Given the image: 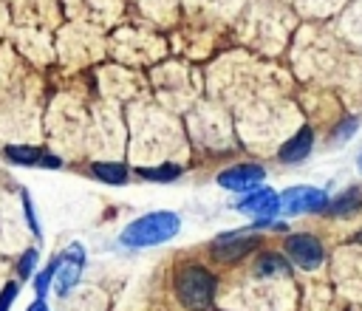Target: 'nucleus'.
<instances>
[{"label":"nucleus","mask_w":362,"mask_h":311,"mask_svg":"<svg viewBox=\"0 0 362 311\" xmlns=\"http://www.w3.org/2000/svg\"><path fill=\"white\" fill-rule=\"evenodd\" d=\"M263 178H266V170L257 167V164H238V167H229V170L218 172V184L223 189H232V192L257 189V184H263Z\"/></svg>","instance_id":"nucleus-6"},{"label":"nucleus","mask_w":362,"mask_h":311,"mask_svg":"<svg viewBox=\"0 0 362 311\" xmlns=\"http://www.w3.org/2000/svg\"><path fill=\"white\" fill-rule=\"evenodd\" d=\"M255 274L257 277H280V274H288V263L280 254H263L255 263Z\"/></svg>","instance_id":"nucleus-11"},{"label":"nucleus","mask_w":362,"mask_h":311,"mask_svg":"<svg viewBox=\"0 0 362 311\" xmlns=\"http://www.w3.org/2000/svg\"><path fill=\"white\" fill-rule=\"evenodd\" d=\"M28 311H51V308L45 305V300H34V303L28 305Z\"/></svg>","instance_id":"nucleus-20"},{"label":"nucleus","mask_w":362,"mask_h":311,"mask_svg":"<svg viewBox=\"0 0 362 311\" xmlns=\"http://www.w3.org/2000/svg\"><path fill=\"white\" fill-rule=\"evenodd\" d=\"M139 175L147 178V181H173V178L181 175V167H175V164H170V167H153V170L150 167H141Z\"/></svg>","instance_id":"nucleus-14"},{"label":"nucleus","mask_w":362,"mask_h":311,"mask_svg":"<svg viewBox=\"0 0 362 311\" xmlns=\"http://www.w3.org/2000/svg\"><path fill=\"white\" fill-rule=\"evenodd\" d=\"M257 243H260L257 235H249V232H226V235H218L212 240V257L221 260V263H235L243 254H249L252 249H257Z\"/></svg>","instance_id":"nucleus-4"},{"label":"nucleus","mask_w":362,"mask_h":311,"mask_svg":"<svg viewBox=\"0 0 362 311\" xmlns=\"http://www.w3.org/2000/svg\"><path fill=\"white\" fill-rule=\"evenodd\" d=\"M54 274H57V260H51V263L37 274V280H34V291H37V297H40V300L48 294V286H51Z\"/></svg>","instance_id":"nucleus-15"},{"label":"nucleus","mask_w":362,"mask_h":311,"mask_svg":"<svg viewBox=\"0 0 362 311\" xmlns=\"http://www.w3.org/2000/svg\"><path fill=\"white\" fill-rule=\"evenodd\" d=\"M82 266H85V249L82 243H71L65 249V254L57 260V294L65 297L76 283H79V274H82Z\"/></svg>","instance_id":"nucleus-5"},{"label":"nucleus","mask_w":362,"mask_h":311,"mask_svg":"<svg viewBox=\"0 0 362 311\" xmlns=\"http://www.w3.org/2000/svg\"><path fill=\"white\" fill-rule=\"evenodd\" d=\"M362 206V192L359 189H348V192H342L337 201H331L325 209L331 212V215H351L354 209H359Z\"/></svg>","instance_id":"nucleus-12"},{"label":"nucleus","mask_w":362,"mask_h":311,"mask_svg":"<svg viewBox=\"0 0 362 311\" xmlns=\"http://www.w3.org/2000/svg\"><path fill=\"white\" fill-rule=\"evenodd\" d=\"M311 144H314V133H311V127H300V130L280 147V161H286V164H297V161H303V158L311 153Z\"/></svg>","instance_id":"nucleus-9"},{"label":"nucleus","mask_w":362,"mask_h":311,"mask_svg":"<svg viewBox=\"0 0 362 311\" xmlns=\"http://www.w3.org/2000/svg\"><path fill=\"white\" fill-rule=\"evenodd\" d=\"M328 206V195L317 187H291L280 195V209L286 215H303V212H320Z\"/></svg>","instance_id":"nucleus-3"},{"label":"nucleus","mask_w":362,"mask_h":311,"mask_svg":"<svg viewBox=\"0 0 362 311\" xmlns=\"http://www.w3.org/2000/svg\"><path fill=\"white\" fill-rule=\"evenodd\" d=\"M238 209L252 215V218H257V221H269V218H274L280 212V195L274 189H255L238 204Z\"/></svg>","instance_id":"nucleus-8"},{"label":"nucleus","mask_w":362,"mask_h":311,"mask_svg":"<svg viewBox=\"0 0 362 311\" xmlns=\"http://www.w3.org/2000/svg\"><path fill=\"white\" fill-rule=\"evenodd\" d=\"M37 257H40V254H37V249H28V252L23 254V260H20V274H23V277H31Z\"/></svg>","instance_id":"nucleus-16"},{"label":"nucleus","mask_w":362,"mask_h":311,"mask_svg":"<svg viewBox=\"0 0 362 311\" xmlns=\"http://www.w3.org/2000/svg\"><path fill=\"white\" fill-rule=\"evenodd\" d=\"M23 204H25V215H28V226L34 229V235L40 237V226H37V218H34V209H31V198L28 192H23Z\"/></svg>","instance_id":"nucleus-19"},{"label":"nucleus","mask_w":362,"mask_h":311,"mask_svg":"<svg viewBox=\"0 0 362 311\" xmlns=\"http://www.w3.org/2000/svg\"><path fill=\"white\" fill-rule=\"evenodd\" d=\"M181 229V218L175 212H147L136 218L124 232H122V246L127 249H144V246H158L175 237Z\"/></svg>","instance_id":"nucleus-1"},{"label":"nucleus","mask_w":362,"mask_h":311,"mask_svg":"<svg viewBox=\"0 0 362 311\" xmlns=\"http://www.w3.org/2000/svg\"><path fill=\"white\" fill-rule=\"evenodd\" d=\"M14 297H17V286L14 283H6L3 291H0V311H8L11 303H14Z\"/></svg>","instance_id":"nucleus-17"},{"label":"nucleus","mask_w":362,"mask_h":311,"mask_svg":"<svg viewBox=\"0 0 362 311\" xmlns=\"http://www.w3.org/2000/svg\"><path fill=\"white\" fill-rule=\"evenodd\" d=\"M356 124H359L356 119H345V122H342V124L334 130V139H337V141H342L348 133H354V130H356Z\"/></svg>","instance_id":"nucleus-18"},{"label":"nucleus","mask_w":362,"mask_h":311,"mask_svg":"<svg viewBox=\"0 0 362 311\" xmlns=\"http://www.w3.org/2000/svg\"><path fill=\"white\" fill-rule=\"evenodd\" d=\"M356 164H359V170H362V153H359V156H356Z\"/></svg>","instance_id":"nucleus-21"},{"label":"nucleus","mask_w":362,"mask_h":311,"mask_svg":"<svg viewBox=\"0 0 362 311\" xmlns=\"http://www.w3.org/2000/svg\"><path fill=\"white\" fill-rule=\"evenodd\" d=\"M286 254L300 269H317L322 263V243L314 235H291L286 237Z\"/></svg>","instance_id":"nucleus-7"},{"label":"nucleus","mask_w":362,"mask_h":311,"mask_svg":"<svg viewBox=\"0 0 362 311\" xmlns=\"http://www.w3.org/2000/svg\"><path fill=\"white\" fill-rule=\"evenodd\" d=\"M42 156H45V153H40V150H34V147H17V144H8V147H6V158H8L11 164H25V167H31V164H40Z\"/></svg>","instance_id":"nucleus-13"},{"label":"nucleus","mask_w":362,"mask_h":311,"mask_svg":"<svg viewBox=\"0 0 362 311\" xmlns=\"http://www.w3.org/2000/svg\"><path fill=\"white\" fill-rule=\"evenodd\" d=\"M90 172H93L99 181L113 184V187H122V184L127 181V167L119 164V161H96V164L90 167Z\"/></svg>","instance_id":"nucleus-10"},{"label":"nucleus","mask_w":362,"mask_h":311,"mask_svg":"<svg viewBox=\"0 0 362 311\" xmlns=\"http://www.w3.org/2000/svg\"><path fill=\"white\" fill-rule=\"evenodd\" d=\"M175 297L187 311H206L215 300V274L204 266H184L175 274Z\"/></svg>","instance_id":"nucleus-2"}]
</instances>
